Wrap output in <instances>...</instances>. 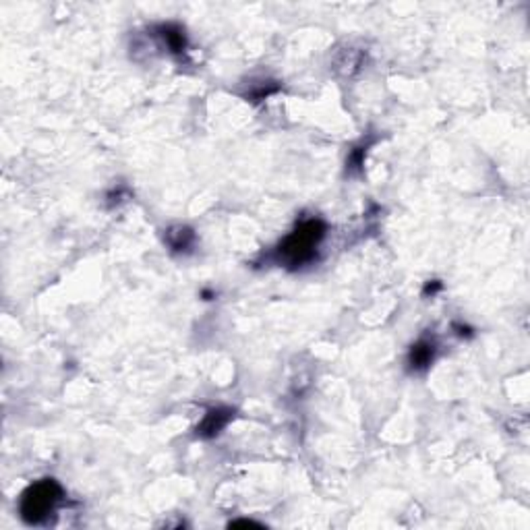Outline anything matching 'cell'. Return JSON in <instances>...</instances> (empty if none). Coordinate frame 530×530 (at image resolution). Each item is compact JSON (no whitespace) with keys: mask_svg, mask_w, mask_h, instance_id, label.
<instances>
[{"mask_svg":"<svg viewBox=\"0 0 530 530\" xmlns=\"http://www.w3.org/2000/svg\"><path fill=\"white\" fill-rule=\"evenodd\" d=\"M323 237H325V224L321 220L317 218L305 220L303 224L296 226L292 235L282 240V244L278 247V255L284 264L292 267L305 265L315 257V247Z\"/></svg>","mask_w":530,"mask_h":530,"instance_id":"1","label":"cell"},{"mask_svg":"<svg viewBox=\"0 0 530 530\" xmlns=\"http://www.w3.org/2000/svg\"><path fill=\"white\" fill-rule=\"evenodd\" d=\"M60 497H62V489L52 478H44V480L33 483L21 495V504H19L21 518L27 524L44 522L56 507V504L60 502Z\"/></svg>","mask_w":530,"mask_h":530,"instance_id":"2","label":"cell"},{"mask_svg":"<svg viewBox=\"0 0 530 530\" xmlns=\"http://www.w3.org/2000/svg\"><path fill=\"white\" fill-rule=\"evenodd\" d=\"M230 419H232V410H228V408H213V410H210L203 417V421L199 423L197 435L203 437V439H212V437L222 433V429L230 423Z\"/></svg>","mask_w":530,"mask_h":530,"instance_id":"3","label":"cell"},{"mask_svg":"<svg viewBox=\"0 0 530 530\" xmlns=\"http://www.w3.org/2000/svg\"><path fill=\"white\" fill-rule=\"evenodd\" d=\"M433 356H435V344H431L427 340H421V342H417V344L410 348V352H408V365L415 371H421V369H427L433 363Z\"/></svg>","mask_w":530,"mask_h":530,"instance_id":"4","label":"cell"},{"mask_svg":"<svg viewBox=\"0 0 530 530\" xmlns=\"http://www.w3.org/2000/svg\"><path fill=\"white\" fill-rule=\"evenodd\" d=\"M162 35H164V40H166V44H168V48L172 50V52H181V50H185L186 42H185V33H183V29H179V27L174 26H166L162 29Z\"/></svg>","mask_w":530,"mask_h":530,"instance_id":"5","label":"cell"},{"mask_svg":"<svg viewBox=\"0 0 530 530\" xmlns=\"http://www.w3.org/2000/svg\"><path fill=\"white\" fill-rule=\"evenodd\" d=\"M193 242V232L188 228H172L168 232V244L176 251H183Z\"/></svg>","mask_w":530,"mask_h":530,"instance_id":"6","label":"cell"},{"mask_svg":"<svg viewBox=\"0 0 530 530\" xmlns=\"http://www.w3.org/2000/svg\"><path fill=\"white\" fill-rule=\"evenodd\" d=\"M437 288H441V284H439V282H433V284H427L424 292H431V294H433V292L437 291Z\"/></svg>","mask_w":530,"mask_h":530,"instance_id":"7","label":"cell"}]
</instances>
